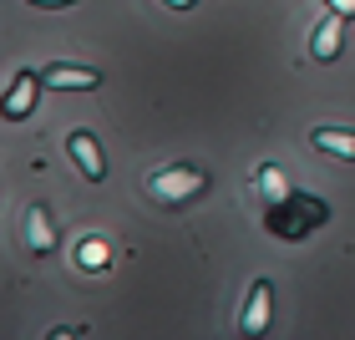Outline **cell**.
Wrapping results in <instances>:
<instances>
[{
    "label": "cell",
    "mask_w": 355,
    "mask_h": 340,
    "mask_svg": "<svg viewBox=\"0 0 355 340\" xmlns=\"http://www.w3.org/2000/svg\"><path fill=\"white\" fill-rule=\"evenodd\" d=\"M76 264H82V269H107L112 264L107 239H82V244H76Z\"/></svg>",
    "instance_id": "cell-10"
},
{
    "label": "cell",
    "mask_w": 355,
    "mask_h": 340,
    "mask_svg": "<svg viewBox=\"0 0 355 340\" xmlns=\"http://www.w3.org/2000/svg\"><path fill=\"white\" fill-rule=\"evenodd\" d=\"M31 6H71V0H31Z\"/></svg>",
    "instance_id": "cell-13"
},
{
    "label": "cell",
    "mask_w": 355,
    "mask_h": 340,
    "mask_svg": "<svg viewBox=\"0 0 355 340\" xmlns=\"http://www.w3.org/2000/svg\"><path fill=\"white\" fill-rule=\"evenodd\" d=\"M21 239H26V249H31V254H51V249H56V229H51V219H46V208H41V203H31V208H26Z\"/></svg>",
    "instance_id": "cell-5"
},
{
    "label": "cell",
    "mask_w": 355,
    "mask_h": 340,
    "mask_svg": "<svg viewBox=\"0 0 355 340\" xmlns=\"http://www.w3.org/2000/svg\"><path fill=\"white\" fill-rule=\"evenodd\" d=\"M259 193H264L269 203H284V198H289V178H284V168L264 163V168H259Z\"/></svg>",
    "instance_id": "cell-9"
},
{
    "label": "cell",
    "mask_w": 355,
    "mask_h": 340,
    "mask_svg": "<svg viewBox=\"0 0 355 340\" xmlns=\"http://www.w3.org/2000/svg\"><path fill=\"white\" fill-rule=\"evenodd\" d=\"M163 6H173V10H188V6H193V0H163Z\"/></svg>",
    "instance_id": "cell-12"
},
{
    "label": "cell",
    "mask_w": 355,
    "mask_h": 340,
    "mask_svg": "<svg viewBox=\"0 0 355 340\" xmlns=\"http://www.w3.org/2000/svg\"><path fill=\"white\" fill-rule=\"evenodd\" d=\"M67 153H71V163L82 168L87 183H102V178H107L102 148H96V137H92V133H67Z\"/></svg>",
    "instance_id": "cell-3"
},
{
    "label": "cell",
    "mask_w": 355,
    "mask_h": 340,
    "mask_svg": "<svg viewBox=\"0 0 355 340\" xmlns=\"http://www.w3.org/2000/svg\"><path fill=\"white\" fill-rule=\"evenodd\" d=\"M330 6H335V10H345V15H350V10H355V0H330Z\"/></svg>",
    "instance_id": "cell-11"
},
{
    "label": "cell",
    "mask_w": 355,
    "mask_h": 340,
    "mask_svg": "<svg viewBox=\"0 0 355 340\" xmlns=\"http://www.w3.org/2000/svg\"><path fill=\"white\" fill-rule=\"evenodd\" d=\"M46 87H61V92H71V87H82L92 92L96 82H102V71H92V67H67V61H56V67H46Z\"/></svg>",
    "instance_id": "cell-7"
},
{
    "label": "cell",
    "mask_w": 355,
    "mask_h": 340,
    "mask_svg": "<svg viewBox=\"0 0 355 340\" xmlns=\"http://www.w3.org/2000/svg\"><path fill=\"white\" fill-rule=\"evenodd\" d=\"M310 142L330 158H355V133H345V127H315Z\"/></svg>",
    "instance_id": "cell-8"
},
{
    "label": "cell",
    "mask_w": 355,
    "mask_h": 340,
    "mask_svg": "<svg viewBox=\"0 0 355 340\" xmlns=\"http://www.w3.org/2000/svg\"><path fill=\"white\" fill-rule=\"evenodd\" d=\"M41 82H46L41 71H21V76L10 82V96H6V117H10V122H21L26 112L36 107V96H41Z\"/></svg>",
    "instance_id": "cell-6"
},
{
    "label": "cell",
    "mask_w": 355,
    "mask_h": 340,
    "mask_svg": "<svg viewBox=\"0 0 355 340\" xmlns=\"http://www.w3.org/2000/svg\"><path fill=\"white\" fill-rule=\"evenodd\" d=\"M340 36H345V10H330L325 21L310 31V56L315 61H335L340 56Z\"/></svg>",
    "instance_id": "cell-4"
},
{
    "label": "cell",
    "mask_w": 355,
    "mask_h": 340,
    "mask_svg": "<svg viewBox=\"0 0 355 340\" xmlns=\"http://www.w3.org/2000/svg\"><path fill=\"white\" fill-rule=\"evenodd\" d=\"M203 188H208V173H203V168H188V163L163 168V173H153V178H148V198H153V203H163V208H178V203L198 198Z\"/></svg>",
    "instance_id": "cell-1"
},
{
    "label": "cell",
    "mask_w": 355,
    "mask_h": 340,
    "mask_svg": "<svg viewBox=\"0 0 355 340\" xmlns=\"http://www.w3.org/2000/svg\"><path fill=\"white\" fill-rule=\"evenodd\" d=\"M269 315H274V284L269 280H254L249 284V305L239 315V335H264L269 330Z\"/></svg>",
    "instance_id": "cell-2"
}]
</instances>
